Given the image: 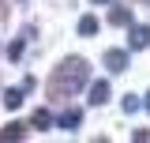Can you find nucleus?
<instances>
[{"label": "nucleus", "instance_id": "obj_2", "mask_svg": "<svg viewBox=\"0 0 150 143\" xmlns=\"http://www.w3.org/2000/svg\"><path fill=\"white\" fill-rule=\"evenodd\" d=\"M86 102H90V106H105V102H109V83H105V79H90V83H86Z\"/></svg>", "mask_w": 150, "mask_h": 143}, {"label": "nucleus", "instance_id": "obj_10", "mask_svg": "<svg viewBox=\"0 0 150 143\" xmlns=\"http://www.w3.org/2000/svg\"><path fill=\"white\" fill-rule=\"evenodd\" d=\"M23 98H26V90H23V87H11L8 94H4V106H8V109H19Z\"/></svg>", "mask_w": 150, "mask_h": 143}, {"label": "nucleus", "instance_id": "obj_13", "mask_svg": "<svg viewBox=\"0 0 150 143\" xmlns=\"http://www.w3.org/2000/svg\"><path fill=\"white\" fill-rule=\"evenodd\" d=\"M143 109H146V113H150V90H146V94H143Z\"/></svg>", "mask_w": 150, "mask_h": 143}, {"label": "nucleus", "instance_id": "obj_4", "mask_svg": "<svg viewBox=\"0 0 150 143\" xmlns=\"http://www.w3.org/2000/svg\"><path fill=\"white\" fill-rule=\"evenodd\" d=\"M101 60H105V68H109V72H124V68H128V49H109Z\"/></svg>", "mask_w": 150, "mask_h": 143}, {"label": "nucleus", "instance_id": "obj_3", "mask_svg": "<svg viewBox=\"0 0 150 143\" xmlns=\"http://www.w3.org/2000/svg\"><path fill=\"white\" fill-rule=\"evenodd\" d=\"M146 45H150V26L146 23H135L131 38H128V49H146Z\"/></svg>", "mask_w": 150, "mask_h": 143}, {"label": "nucleus", "instance_id": "obj_8", "mask_svg": "<svg viewBox=\"0 0 150 143\" xmlns=\"http://www.w3.org/2000/svg\"><path fill=\"white\" fill-rule=\"evenodd\" d=\"M23 136H26V124L23 121H11V124L0 128V139H23Z\"/></svg>", "mask_w": 150, "mask_h": 143}, {"label": "nucleus", "instance_id": "obj_15", "mask_svg": "<svg viewBox=\"0 0 150 143\" xmlns=\"http://www.w3.org/2000/svg\"><path fill=\"white\" fill-rule=\"evenodd\" d=\"M146 4H150V0H146Z\"/></svg>", "mask_w": 150, "mask_h": 143}, {"label": "nucleus", "instance_id": "obj_7", "mask_svg": "<svg viewBox=\"0 0 150 143\" xmlns=\"http://www.w3.org/2000/svg\"><path fill=\"white\" fill-rule=\"evenodd\" d=\"M79 121H83V109H64V113L56 117L60 128H79Z\"/></svg>", "mask_w": 150, "mask_h": 143}, {"label": "nucleus", "instance_id": "obj_12", "mask_svg": "<svg viewBox=\"0 0 150 143\" xmlns=\"http://www.w3.org/2000/svg\"><path fill=\"white\" fill-rule=\"evenodd\" d=\"M23 53H26V45H23V38H19V41H11V49H8V56H11V60H19Z\"/></svg>", "mask_w": 150, "mask_h": 143}, {"label": "nucleus", "instance_id": "obj_5", "mask_svg": "<svg viewBox=\"0 0 150 143\" xmlns=\"http://www.w3.org/2000/svg\"><path fill=\"white\" fill-rule=\"evenodd\" d=\"M30 124H34L38 132H49V128L56 124V117L49 113V109H34V121H30Z\"/></svg>", "mask_w": 150, "mask_h": 143}, {"label": "nucleus", "instance_id": "obj_1", "mask_svg": "<svg viewBox=\"0 0 150 143\" xmlns=\"http://www.w3.org/2000/svg\"><path fill=\"white\" fill-rule=\"evenodd\" d=\"M90 83V64L83 60V56H68V60H60L53 72V94L60 98H68V94H79V90Z\"/></svg>", "mask_w": 150, "mask_h": 143}, {"label": "nucleus", "instance_id": "obj_9", "mask_svg": "<svg viewBox=\"0 0 150 143\" xmlns=\"http://www.w3.org/2000/svg\"><path fill=\"white\" fill-rule=\"evenodd\" d=\"M98 26H101V23H98L94 15H83V19H79V34H83V38H94Z\"/></svg>", "mask_w": 150, "mask_h": 143}, {"label": "nucleus", "instance_id": "obj_14", "mask_svg": "<svg viewBox=\"0 0 150 143\" xmlns=\"http://www.w3.org/2000/svg\"><path fill=\"white\" fill-rule=\"evenodd\" d=\"M94 4H109V0H94Z\"/></svg>", "mask_w": 150, "mask_h": 143}, {"label": "nucleus", "instance_id": "obj_11", "mask_svg": "<svg viewBox=\"0 0 150 143\" xmlns=\"http://www.w3.org/2000/svg\"><path fill=\"white\" fill-rule=\"evenodd\" d=\"M120 106H124V113H139V109H143V98H139V94H128Z\"/></svg>", "mask_w": 150, "mask_h": 143}, {"label": "nucleus", "instance_id": "obj_6", "mask_svg": "<svg viewBox=\"0 0 150 143\" xmlns=\"http://www.w3.org/2000/svg\"><path fill=\"white\" fill-rule=\"evenodd\" d=\"M109 23H112V26H128V23H131V11L124 8V4H112V8H109Z\"/></svg>", "mask_w": 150, "mask_h": 143}]
</instances>
